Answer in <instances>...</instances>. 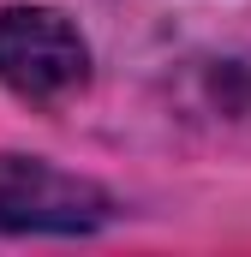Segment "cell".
<instances>
[{
    "label": "cell",
    "instance_id": "2",
    "mask_svg": "<svg viewBox=\"0 0 251 257\" xmlns=\"http://www.w3.org/2000/svg\"><path fill=\"white\" fill-rule=\"evenodd\" d=\"M108 221V192L48 162L0 156V233H90Z\"/></svg>",
    "mask_w": 251,
    "mask_h": 257
},
{
    "label": "cell",
    "instance_id": "1",
    "mask_svg": "<svg viewBox=\"0 0 251 257\" xmlns=\"http://www.w3.org/2000/svg\"><path fill=\"white\" fill-rule=\"evenodd\" d=\"M90 78V48L54 6L0 12V84L24 102H60Z\"/></svg>",
    "mask_w": 251,
    "mask_h": 257
}]
</instances>
